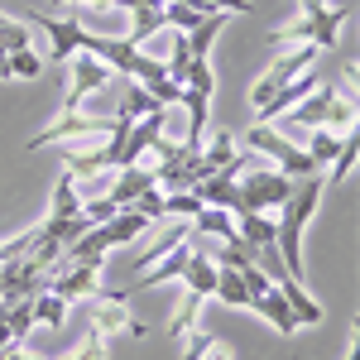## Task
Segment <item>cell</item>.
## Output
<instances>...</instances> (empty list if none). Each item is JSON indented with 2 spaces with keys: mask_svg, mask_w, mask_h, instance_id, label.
<instances>
[{
  "mask_svg": "<svg viewBox=\"0 0 360 360\" xmlns=\"http://www.w3.org/2000/svg\"><path fill=\"white\" fill-rule=\"evenodd\" d=\"M236 236H240L250 250H259V245L274 240V221H269L264 212H240V217H236Z\"/></svg>",
  "mask_w": 360,
  "mask_h": 360,
  "instance_id": "d6986e66",
  "label": "cell"
},
{
  "mask_svg": "<svg viewBox=\"0 0 360 360\" xmlns=\"http://www.w3.org/2000/svg\"><path fill=\"white\" fill-rule=\"evenodd\" d=\"M49 288H53L63 303H86V298H96V293H101V259H77V264H68L58 278H49Z\"/></svg>",
  "mask_w": 360,
  "mask_h": 360,
  "instance_id": "52a82bcc",
  "label": "cell"
},
{
  "mask_svg": "<svg viewBox=\"0 0 360 360\" xmlns=\"http://www.w3.org/2000/svg\"><path fill=\"white\" fill-rule=\"evenodd\" d=\"M111 125H115V115H58L49 130H39V135L29 139L25 149L34 154V149H49V144H68V139H101V135H111Z\"/></svg>",
  "mask_w": 360,
  "mask_h": 360,
  "instance_id": "5b68a950",
  "label": "cell"
},
{
  "mask_svg": "<svg viewBox=\"0 0 360 360\" xmlns=\"http://www.w3.org/2000/svg\"><path fill=\"white\" fill-rule=\"evenodd\" d=\"M212 298H221L226 307H250L255 303L250 288H245V278L236 274V269H221V264H217V288H212Z\"/></svg>",
  "mask_w": 360,
  "mask_h": 360,
  "instance_id": "ffe728a7",
  "label": "cell"
},
{
  "mask_svg": "<svg viewBox=\"0 0 360 360\" xmlns=\"http://www.w3.org/2000/svg\"><path fill=\"white\" fill-rule=\"evenodd\" d=\"M15 346V336H10V322H5V312H0V351H10Z\"/></svg>",
  "mask_w": 360,
  "mask_h": 360,
  "instance_id": "e575fe53",
  "label": "cell"
},
{
  "mask_svg": "<svg viewBox=\"0 0 360 360\" xmlns=\"http://www.w3.org/2000/svg\"><path fill=\"white\" fill-rule=\"evenodd\" d=\"M5 322H10V336H15V346L34 332V307L29 298H15V303H5Z\"/></svg>",
  "mask_w": 360,
  "mask_h": 360,
  "instance_id": "603a6c76",
  "label": "cell"
},
{
  "mask_svg": "<svg viewBox=\"0 0 360 360\" xmlns=\"http://www.w3.org/2000/svg\"><path fill=\"white\" fill-rule=\"evenodd\" d=\"M197 317H202V298H197V293H183V298L173 303V317H168V341L178 346V341L197 327Z\"/></svg>",
  "mask_w": 360,
  "mask_h": 360,
  "instance_id": "e0dca14e",
  "label": "cell"
},
{
  "mask_svg": "<svg viewBox=\"0 0 360 360\" xmlns=\"http://www.w3.org/2000/svg\"><path fill=\"white\" fill-rule=\"evenodd\" d=\"M58 10H68V5H77V0H53ZM96 5H115V0H96Z\"/></svg>",
  "mask_w": 360,
  "mask_h": 360,
  "instance_id": "8d00e7d4",
  "label": "cell"
},
{
  "mask_svg": "<svg viewBox=\"0 0 360 360\" xmlns=\"http://www.w3.org/2000/svg\"><path fill=\"white\" fill-rule=\"evenodd\" d=\"M197 212H202V197L188 188V193H164V217H183V221H193Z\"/></svg>",
  "mask_w": 360,
  "mask_h": 360,
  "instance_id": "484cf974",
  "label": "cell"
},
{
  "mask_svg": "<svg viewBox=\"0 0 360 360\" xmlns=\"http://www.w3.org/2000/svg\"><path fill=\"white\" fill-rule=\"evenodd\" d=\"M5 68H10V77H39V72H44V58L34 53V49H10V53H5Z\"/></svg>",
  "mask_w": 360,
  "mask_h": 360,
  "instance_id": "cb8c5ba5",
  "label": "cell"
},
{
  "mask_svg": "<svg viewBox=\"0 0 360 360\" xmlns=\"http://www.w3.org/2000/svg\"><path fill=\"white\" fill-rule=\"evenodd\" d=\"M312 58H317V49H312V44H288V49H283V53L264 68V77H255V86L245 91L250 106L259 111V106H264V101H269L283 82H293L298 72H307V68H312Z\"/></svg>",
  "mask_w": 360,
  "mask_h": 360,
  "instance_id": "277c9868",
  "label": "cell"
},
{
  "mask_svg": "<svg viewBox=\"0 0 360 360\" xmlns=\"http://www.w3.org/2000/svg\"><path fill=\"white\" fill-rule=\"evenodd\" d=\"M202 360H231V346H226V341H212V346L202 351Z\"/></svg>",
  "mask_w": 360,
  "mask_h": 360,
  "instance_id": "836d02e7",
  "label": "cell"
},
{
  "mask_svg": "<svg viewBox=\"0 0 360 360\" xmlns=\"http://www.w3.org/2000/svg\"><path fill=\"white\" fill-rule=\"evenodd\" d=\"M183 283H188V293H197V298H212V288H217V264H212V255L193 250V259H188V269H183Z\"/></svg>",
  "mask_w": 360,
  "mask_h": 360,
  "instance_id": "2e32d148",
  "label": "cell"
},
{
  "mask_svg": "<svg viewBox=\"0 0 360 360\" xmlns=\"http://www.w3.org/2000/svg\"><path fill=\"white\" fill-rule=\"evenodd\" d=\"M29 29H44L49 39H53V58L58 63H68V58L77 53V44H82V20H58V15H44V10H34V15H25Z\"/></svg>",
  "mask_w": 360,
  "mask_h": 360,
  "instance_id": "9c48e42d",
  "label": "cell"
},
{
  "mask_svg": "<svg viewBox=\"0 0 360 360\" xmlns=\"http://www.w3.org/2000/svg\"><path fill=\"white\" fill-rule=\"evenodd\" d=\"M332 106H336V86H322V82H317L303 101L293 106V125H303V130H317V125H322V130H327Z\"/></svg>",
  "mask_w": 360,
  "mask_h": 360,
  "instance_id": "30bf717a",
  "label": "cell"
},
{
  "mask_svg": "<svg viewBox=\"0 0 360 360\" xmlns=\"http://www.w3.org/2000/svg\"><path fill=\"white\" fill-rule=\"evenodd\" d=\"M255 264L264 269V278H269V283H278V278H293V274H288V264H283V255H278V245H274V240L255 250Z\"/></svg>",
  "mask_w": 360,
  "mask_h": 360,
  "instance_id": "4316f807",
  "label": "cell"
},
{
  "mask_svg": "<svg viewBox=\"0 0 360 360\" xmlns=\"http://www.w3.org/2000/svg\"><path fill=\"white\" fill-rule=\"evenodd\" d=\"M351 20V5H341V10H332V5H322V10H312V15H298V20H288V25L269 29L264 39L274 44V49H288V44H312V49H332L336 34H341V25Z\"/></svg>",
  "mask_w": 360,
  "mask_h": 360,
  "instance_id": "7a4b0ae2",
  "label": "cell"
},
{
  "mask_svg": "<svg viewBox=\"0 0 360 360\" xmlns=\"http://www.w3.org/2000/svg\"><path fill=\"white\" fill-rule=\"evenodd\" d=\"M356 154H360L356 135H346V139H341V149H336V159H332V188L351 178V168H356Z\"/></svg>",
  "mask_w": 360,
  "mask_h": 360,
  "instance_id": "f1b7e54d",
  "label": "cell"
},
{
  "mask_svg": "<svg viewBox=\"0 0 360 360\" xmlns=\"http://www.w3.org/2000/svg\"><path fill=\"white\" fill-rule=\"evenodd\" d=\"M63 360H111V346H106V336H86L82 346H72Z\"/></svg>",
  "mask_w": 360,
  "mask_h": 360,
  "instance_id": "f546056e",
  "label": "cell"
},
{
  "mask_svg": "<svg viewBox=\"0 0 360 360\" xmlns=\"http://www.w3.org/2000/svg\"><path fill=\"white\" fill-rule=\"evenodd\" d=\"M125 111H135V115H149V111H159V101H154V96H149V91H144V86H130V96H125Z\"/></svg>",
  "mask_w": 360,
  "mask_h": 360,
  "instance_id": "d6a6232c",
  "label": "cell"
},
{
  "mask_svg": "<svg viewBox=\"0 0 360 360\" xmlns=\"http://www.w3.org/2000/svg\"><path fill=\"white\" fill-rule=\"evenodd\" d=\"M193 231L212 236V240H236V212H221V207H202L193 217Z\"/></svg>",
  "mask_w": 360,
  "mask_h": 360,
  "instance_id": "ac0fdd59",
  "label": "cell"
},
{
  "mask_svg": "<svg viewBox=\"0 0 360 360\" xmlns=\"http://www.w3.org/2000/svg\"><path fill=\"white\" fill-rule=\"evenodd\" d=\"M0 360H39V356H29V351H20V346H10V351H0Z\"/></svg>",
  "mask_w": 360,
  "mask_h": 360,
  "instance_id": "d590c367",
  "label": "cell"
},
{
  "mask_svg": "<svg viewBox=\"0 0 360 360\" xmlns=\"http://www.w3.org/2000/svg\"><path fill=\"white\" fill-rule=\"evenodd\" d=\"M274 288L283 293V303L293 307V317H298V327H317V322L327 317V312H322V303H317V298H312V293L303 288V278H278Z\"/></svg>",
  "mask_w": 360,
  "mask_h": 360,
  "instance_id": "5bb4252c",
  "label": "cell"
},
{
  "mask_svg": "<svg viewBox=\"0 0 360 360\" xmlns=\"http://www.w3.org/2000/svg\"><path fill=\"white\" fill-rule=\"evenodd\" d=\"M346 360H360V346H356V332H351V351H346Z\"/></svg>",
  "mask_w": 360,
  "mask_h": 360,
  "instance_id": "74e56055",
  "label": "cell"
},
{
  "mask_svg": "<svg viewBox=\"0 0 360 360\" xmlns=\"http://www.w3.org/2000/svg\"><path fill=\"white\" fill-rule=\"evenodd\" d=\"M144 188H154V164H130V168H115V178H111V202L115 207H130Z\"/></svg>",
  "mask_w": 360,
  "mask_h": 360,
  "instance_id": "7c38bea8",
  "label": "cell"
},
{
  "mask_svg": "<svg viewBox=\"0 0 360 360\" xmlns=\"http://www.w3.org/2000/svg\"><path fill=\"white\" fill-rule=\"evenodd\" d=\"M91 303V336H144V322H135L130 312H125V303L120 298H111V293H96V298H86Z\"/></svg>",
  "mask_w": 360,
  "mask_h": 360,
  "instance_id": "ba28073f",
  "label": "cell"
},
{
  "mask_svg": "<svg viewBox=\"0 0 360 360\" xmlns=\"http://www.w3.org/2000/svg\"><path fill=\"white\" fill-rule=\"evenodd\" d=\"M68 63H72V77H68L63 115H72V111L86 101V96H96V91H106V86H111V68H106L101 58H91V53H82V49H77Z\"/></svg>",
  "mask_w": 360,
  "mask_h": 360,
  "instance_id": "8992f818",
  "label": "cell"
},
{
  "mask_svg": "<svg viewBox=\"0 0 360 360\" xmlns=\"http://www.w3.org/2000/svg\"><path fill=\"white\" fill-rule=\"evenodd\" d=\"M322 193H327V178L307 173V178L293 183V193L283 197V207H278L274 245H278V255H283V264H288V274H293V278H303V231H307V221L317 217Z\"/></svg>",
  "mask_w": 360,
  "mask_h": 360,
  "instance_id": "6da1fadb",
  "label": "cell"
},
{
  "mask_svg": "<svg viewBox=\"0 0 360 360\" xmlns=\"http://www.w3.org/2000/svg\"><path fill=\"white\" fill-rule=\"evenodd\" d=\"M29 307H34V322H44V327H63V322H68V303L58 298L53 288H39V293L29 298Z\"/></svg>",
  "mask_w": 360,
  "mask_h": 360,
  "instance_id": "44dd1931",
  "label": "cell"
},
{
  "mask_svg": "<svg viewBox=\"0 0 360 360\" xmlns=\"http://www.w3.org/2000/svg\"><path fill=\"white\" fill-rule=\"evenodd\" d=\"M236 159V135L231 130H212L207 125V135H202V144H197V164H202V173H217V168H226Z\"/></svg>",
  "mask_w": 360,
  "mask_h": 360,
  "instance_id": "4fadbf2b",
  "label": "cell"
},
{
  "mask_svg": "<svg viewBox=\"0 0 360 360\" xmlns=\"http://www.w3.org/2000/svg\"><path fill=\"white\" fill-rule=\"evenodd\" d=\"M250 307H255V317H264L278 336H293V332H298V317H293V307L283 303V293H278V288H264Z\"/></svg>",
  "mask_w": 360,
  "mask_h": 360,
  "instance_id": "9a60e30c",
  "label": "cell"
},
{
  "mask_svg": "<svg viewBox=\"0 0 360 360\" xmlns=\"http://www.w3.org/2000/svg\"><path fill=\"white\" fill-rule=\"evenodd\" d=\"M212 341H217V336H207V332H197V327H193V332L178 341V346H183V360H202V351H207Z\"/></svg>",
  "mask_w": 360,
  "mask_h": 360,
  "instance_id": "1f68e13d",
  "label": "cell"
},
{
  "mask_svg": "<svg viewBox=\"0 0 360 360\" xmlns=\"http://www.w3.org/2000/svg\"><path fill=\"white\" fill-rule=\"evenodd\" d=\"M130 207H135V212H144L149 221H159V217H164V188H159V183H154V188H144Z\"/></svg>",
  "mask_w": 360,
  "mask_h": 360,
  "instance_id": "4dcf8cb0",
  "label": "cell"
},
{
  "mask_svg": "<svg viewBox=\"0 0 360 360\" xmlns=\"http://www.w3.org/2000/svg\"><path fill=\"white\" fill-rule=\"evenodd\" d=\"M336 149H341V139H336L332 130H322V125H317V130L307 135V154H312V164H317V168H322V164H332V159H336Z\"/></svg>",
  "mask_w": 360,
  "mask_h": 360,
  "instance_id": "d4e9b609",
  "label": "cell"
},
{
  "mask_svg": "<svg viewBox=\"0 0 360 360\" xmlns=\"http://www.w3.org/2000/svg\"><path fill=\"white\" fill-rule=\"evenodd\" d=\"M317 82H322V77H317L312 68H307V72H298L293 82H283V86L274 91V96H269V101L259 106V120H278L283 111H293V106H298V101H303V96H307V91H312Z\"/></svg>",
  "mask_w": 360,
  "mask_h": 360,
  "instance_id": "8fae6325",
  "label": "cell"
},
{
  "mask_svg": "<svg viewBox=\"0 0 360 360\" xmlns=\"http://www.w3.org/2000/svg\"><path fill=\"white\" fill-rule=\"evenodd\" d=\"M236 193H240V212H269V207H283V197L293 193V178L278 168H245L236 178Z\"/></svg>",
  "mask_w": 360,
  "mask_h": 360,
  "instance_id": "3957f363",
  "label": "cell"
},
{
  "mask_svg": "<svg viewBox=\"0 0 360 360\" xmlns=\"http://www.w3.org/2000/svg\"><path fill=\"white\" fill-rule=\"evenodd\" d=\"M0 44H5V53H10V49H29V44H34L29 20H10V15H0Z\"/></svg>",
  "mask_w": 360,
  "mask_h": 360,
  "instance_id": "83f0119b",
  "label": "cell"
},
{
  "mask_svg": "<svg viewBox=\"0 0 360 360\" xmlns=\"http://www.w3.org/2000/svg\"><path fill=\"white\" fill-rule=\"evenodd\" d=\"M49 217H82V193H77V178L68 168H63V178L53 188V212Z\"/></svg>",
  "mask_w": 360,
  "mask_h": 360,
  "instance_id": "7402d4cb",
  "label": "cell"
}]
</instances>
